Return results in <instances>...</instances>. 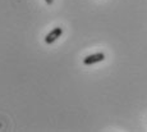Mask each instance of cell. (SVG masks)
Wrapping results in <instances>:
<instances>
[{
  "mask_svg": "<svg viewBox=\"0 0 147 132\" xmlns=\"http://www.w3.org/2000/svg\"><path fill=\"white\" fill-rule=\"evenodd\" d=\"M45 3H46V4H47V5H53L54 0H45Z\"/></svg>",
  "mask_w": 147,
  "mask_h": 132,
  "instance_id": "3",
  "label": "cell"
},
{
  "mask_svg": "<svg viewBox=\"0 0 147 132\" xmlns=\"http://www.w3.org/2000/svg\"><path fill=\"white\" fill-rule=\"evenodd\" d=\"M61 35H63V28H61V27H55V28H53L46 36H45V43L47 45H51V44L55 43Z\"/></svg>",
  "mask_w": 147,
  "mask_h": 132,
  "instance_id": "1",
  "label": "cell"
},
{
  "mask_svg": "<svg viewBox=\"0 0 147 132\" xmlns=\"http://www.w3.org/2000/svg\"><path fill=\"white\" fill-rule=\"evenodd\" d=\"M102 60H105V54L104 53H95V54L87 55L86 58H83V64L84 66H92V64L100 63Z\"/></svg>",
  "mask_w": 147,
  "mask_h": 132,
  "instance_id": "2",
  "label": "cell"
}]
</instances>
